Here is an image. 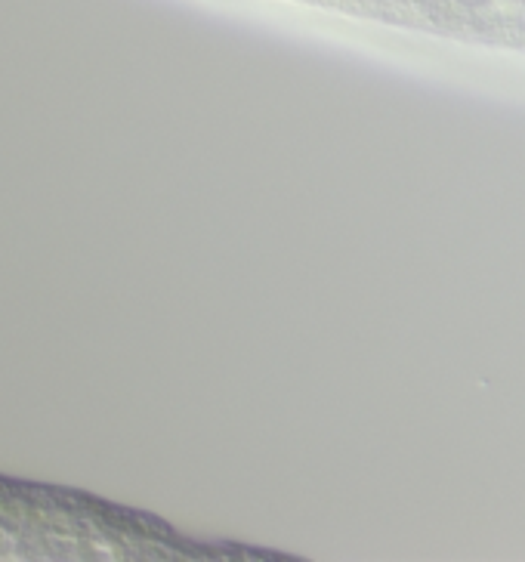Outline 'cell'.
I'll return each mask as SVG.
<instances>
[{"label": "cell", "instance_id": "obj_1", "mask_svg": "<svg viewBox=\"0 0 525 562\" xmlns=\"http://www.w3.org/2000/svg\"><path fill=\"white\" fill-rule=\"evenodd\" d=\"M155 538L149 519L84 491L0 476V562L121 559Z\"/></svg>", "mask_w": 525, "mask_h": 562}, {"label": "cell", "instance_id": "obj_2", "mask_svg": "<svg viewBox=\"0 0 525 562\" xmlns=\"http://www.w3.org/2000/svg\"><path fill=\"white\" fill-rule=\"evenodd\" d=\"M464 4H485V0H464Z\"/></svg>", "mask_w": 525, "mask_h": 562}]
</instances>
